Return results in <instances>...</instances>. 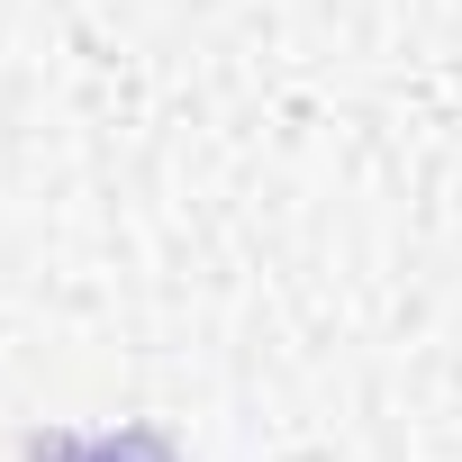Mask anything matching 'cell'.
<instances>
[{
    "mask_svg": "<svg viewBox=\"0 0 462 462\" xmlns=\"http://www.w3.org/2000/svg\"><path fill=\"white\" fill-rule=\"evenodd\" d=\"M28 462H181V453H172V435H154V426H109V435L55 426V435H28Z\"/></svg>",
    "mask_w": 462,
    "mask_h": 462,
    "instance_id": "6da1fadb",
    "label": "cell"
}]
</instances>
